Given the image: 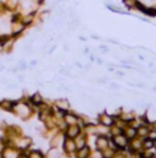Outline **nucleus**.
Wrapping results in <instances>:
<instances>
[{
    "mask_svg": "<svg viewBox=\"0 0 156 158\" xmlns=\"http://www.w3.org/2000/svg\"><path fill=\"white\" fill-rule=\"evenodd\" d=\"M18 107L21 108V109H18L17 107H16V112H17V114H20V115H22V116H24V115H27L28 114V108L26 107L24 104H21V105H18Z\"/></svg>",
    "mask_w": 156,
    "mask_h": 158,
    "instance_id": "1",
    "label": "nucleus"
},
{
    "mask_svg": "<svg viewBox=\"0 0 156 158\" xmlns=\"http://www.w3.org/2000/svg\"><path fill=\"white\" fill-rule=\"evenodd\" d=\"M16 156L17 153L14 150H10V148L4 152V158H16Z\"/></svg>",
    "mask_w": 156,
    "mask_h": 158,
    "instance_id": "2",
    "label": "nucleus"
},
{
    "mask_svg": "<svg viewBox=\"0 0 156 158\" xmlns=\"http://www.w3.org/2000/svg\"><path fill=\"white\" fill-rule=\"evenodd\" d=\"M48 157H49V158H59V157H60V152H59L57 150L53 148V150H50V151H49Z\"/></svg>",
    "mask_w": 156,
    "mask_h": 158,
    "instance_id": "3",
    "label": "nucleus"
},
{
    "mask_svg": "<svg viewBox=\"0 0 156 158\" xmlns=\"http://www.w3.org/2000/svg\"><path fill=\"white\" fill-rule=\"evenodd\" d=\"M23 28H24V26H23V25H18V23H16V25H14V27H12V32H14L15 34H17V33H20Z\"/></svg>",
    "mask_w": 156,
    "mask_h": 158,
    "instance_id": "4",
    "label": "nucleus"
},
{
    "mask_svg": "<svg viewBox=\"0 0 156 158\" xmlns=\"http://www.w3.org/2000/svg\"><path fill=\"white\" fill-rule=\"evenodd\" d=\"M1 107L4 108V109H11L14 105H12V103L10 102V101H4V102H1Z\"/></svg>",
    "mask_w": 156,
    "mask_h": 158,
    "instance_id": "5",
    "label": "nucleus"
},
{
    "mask_svg": "<svg viewBox=\"0 0 156 158\" xmlns=\"http://www.w3.org/2000/svg\"><path fill=\"white\" fill-rule=\"evenodd\" d=\"M115 141H116V143H117V145H120V146H124V145H126V140H124L122 136L116 137V139H115Z\"/></svg>",
    "mask_w": 156,
    "mask_h": 158,
    "instance_id": "6",
    "label": "nucleus"
},
{
    "mask_svg": "<svg viewBox=\"0 0 156 158\" xmlns=\"http://www.w3.org/2000/svg\"><path fill=\"white\" fill-rule=\"evenodd\" d=\"M29 158H43V157H42V154L39 153V152H37V151H35V152H32V153H31Z\"/></svg>",
    "mask_w": 156,
    "mask_h": 158,
    "instance_id": "7",
    "label": "nucleus"
},
{
    "mask_svg": "<svg viewBox=\"0 0 156 158\" xmlns=\"http://www.w3.org/2000/svg\"><path fill=\"white\" fill-rule=\"evenodd\" d=\"M33 102H34V103H37V104H38V103H40V102H42V98H40V96H39L38 93L33 96Z\"/></svg>",
    "mask_w": 156,
    "mask_h": 158,
    "instance_id": "8",
    "label": "nucleus"
},
{
    "mask_svg": "<svg viewBox=\"0 0 156 158\" xmlns=\"http://www.w3.org/2000/svg\"><path fill=\"white\" fill-rule=\"evenodd\" d=\"M81 157L79 158H85V156H87V150H83L82 152H81V154H79Z\"/></svg>",
    "mask_w": 156,
    "mask_h": 158,
    "instance_id": "9",
    "label": "nucleus"
},
{
    "mask_svg": "<svg viewBox=\"0 0 156 158\" xmlns=\"http://www.w3.org/2000/svg\"><path fill=\"white\" fill-rule=\"evenodd\" d=\"M111 88H112V89H118L120 86H118V85H116V83H112V85H111Z\"/></svg>",
    "mask_w": 156,
    "mask_h": 158,
    "instance_id": "10",
    "label": "nucleus"
},
{
    "mask_svg": "<svg viewBox=\"0 0 156 158\" xmlns=\"http://www.w3.org/2000/svg\"><path fill=\"white\" fill-rule=\"evenodd\" d=\"M3 49V42H0V50Z\"/></svg>",
    "mask_w": 156,
    "mask_h": 158,
    "instance_id": "11",
    "label": "nucleus"
}]
</instances>
